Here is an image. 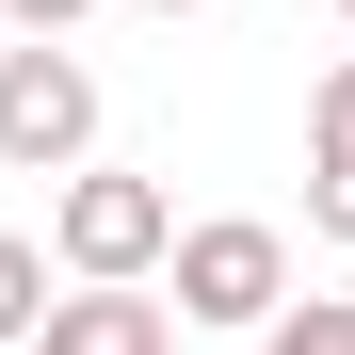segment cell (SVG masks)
<instances>
[{
  "label": "cell",
  "mask_w": 355,
  "mask_h": 355,
  "mask_svg": "<svg viewBox=\"0 0 355 355\" xmlns=\"http://www.w3.org/2000/svg\"><path fill=\"white\" fill-rule=\"evenodd\" d=\"M97 146V65L65 33H0V162L17 178H65Z\"/></svg>",
  "instance_id": "6da1fadb"
},
{
  "label": "cell",
  "mask_w": 355,
  "mask_h": 355,
  "mask_svg": "<svg viewBox=\"0 0 355 355\" xmlns=\"http://www.w3.org/2000/svg\"><path fill=\"white\" fill-rule=\"evenodd\" d=\"M162 307L178 323H275L291 307V243H275V226L259 210H210V226H178V243H162Z\"/></svg>",
  "instance_id": "7a4b0ae2"
},
{
  "label": "cell",
  "mask_w": 355,
  "mask_h": 355,
  "mask_svg": "<svg viewBox=\"0 0 355 355\" xmlns=\"http://www.w3.org/2000/svg\"><path fill=\"white\" fill-rule=\"evenodd\" d=\"M162 243H178V194H162V178L65 162V210H49V259H65V275H162Z\"/></svg>",
  "instance_id": "3957f363"
},
{
  "label": "cell",
  "mask_w": 355,
  "mask_h": 355,
  "mask_svg": "<svg viewBox=\"0 0 355 355\" xmlns=\"http://www.w3.org/2000/svg\"><path fill=\"white\" fill-rule=\"evenodd\" d=\"M17 355H178V307L146 275H65V307H33Z\"/></svg>",
  "instance_id": "277c9868"
},
{
  "label": "cell",
  "mask_w": 355,
  "mask_h": 355,
  "mask_svg": "<svg viewBox=\"0 0 355 355\" xmlns=\"http://www.w3.org/2000/svg\"><path fill=\"white\" fill-rule=\"evenodd\" d=\"M307 226L355 243V49L323 65V97H307Z\"/></svg>",
  "instance_id": "5b68a950"
},
{
  "label": "cell",
  "mask_w": 355,
  "mask_h": 355,
  "mask_svg": "<svg viewBox=\"0 0 355 355\" xmlns=\"http://www.w3.org/2000/svg\"><path fill=\"white\" fill-rule=\"evenodd\" d=\"M259 355H355V307H339V291H307V307L259 323Z\"/></svg>",
  "instance_id": "8992f818"
},
{
  "label": "cell",
  "mask_w": 355,
  "mask_h": 355,
  "mask_svg": "<svg viewBox=\"0 0 355 355\" xmlns=\"http://www.w3.org/2000/svg\"><path fill=\"white\" fill-rule=\"evenodd\" d=\"M33 307H49V243H17V226H0V355L33 339Z\"/></svg>",
  "instance_id": "52a82bcc"
},
{
  "label": "cell",
  "mask_w": 355,
  "mask_h": 355,
  "mask_svg": "<svg viewBox=\"0 0 355 355\" xmlns=\"http://www.w3.org/2000/svg\"><path fill=\"white\" fill-rule=\"evenodd\" d=\"M0 33H81V0H0Z\"/></svg>",
  "instance_id": "ba28073f"
},
{
  "label": "cell",
  "mask_w": 355,
  "mask_h": 355,
  "mask_svg": "<svg viewBox=\"0 0 355 355\" xmlns=\"http://www.w3.org/2000/svg\"><path fill=\"white\" fill-rule=\"evenodd\" d=\"M146 17H194V0H146Z\"/></svg>",
  "instance_id": "9c48e42d"
},
{
  "label": "cell",
  "mask_w": 355,
  "mask_h": 355,
  "mask_svg": "<svg viewBox=\"0 0 355 355\" xmlns=\"http://www.w3.org/2000/svg\"><path fill=\"white\" fill-rule=\"evenodd\" d=\"M339 17H355V0H339Z\"/></svg>",
  "instance_id": "30bf717a"
}]
</instances>
